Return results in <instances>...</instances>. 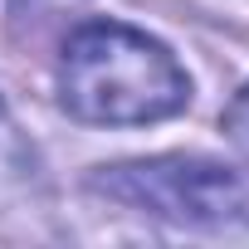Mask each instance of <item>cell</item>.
Returning a JSON list of instances; mask_svg holds the SVG:
<instances>
[{"instance_id":"1","label":"cell","mask_w":249,"mask_h":249,"mask_svg":"<svg viewBox=\"0 0 249 249\" xmlns=\"http://www.w3.org/2000/svg\"><path fill=\"white\" fill-rule=\"evenodd\" d=\"M59 98L78 122L142 127L191 103V78L152 35L117 20H93L64 44Z\"/></svg>"},{"instance_id":"2","label":"cell","mask_w":249,"mask_h":249,"mask_svg":"<svg viewBox=\"0 0 249 249\" xmlns=\"http://www.w3.org/2000/svg\"><path fill=\"white\" fill-rule=\"evenodd\" d=\"M93 186L122 205L191 225V230H244L249 225V166L215 157H152L98 171Z\"/></svg>"},{"instance_id":"3","label":"cell","mask_w":249,"mask_h":249,"mask_svg":"<svg viewBox=\"0 0 249 249\" xmlns=\"http://www.w3.org/2000/svg\"><path fill=\"white\" fill-rule=\"evenodd\" d=\"M25 181H30V147L0 103V196H15Z\"/></svg>"},{"instance_id":"4","label":"cell","mask_w":249,"mask_h":249,"mask_svg":"<svg viewBox=\"0 0 249 249\" xmlns=\"http://www.w3.org/2000/svg\"><path fill=\"white\" fill-rule=\"evenodd\" d=\"M225 132L234 137V142H244L249 147V83L234 93V103L225 107Z\"/></svg>"},{"instance_id":"5","label":"cell","mask_w":249,"mask_h":249,"mask_svg":"<svg viewBox=\"0 0 249 249\" xmlns=\"http://www.w3.org/2000/svg\"><path fill=\"white\" fill-rule=\"evenodd\" d=\"M64 5H78V0H10L15 15H44V10H64Z\"/></svg>"}]
</instances>
